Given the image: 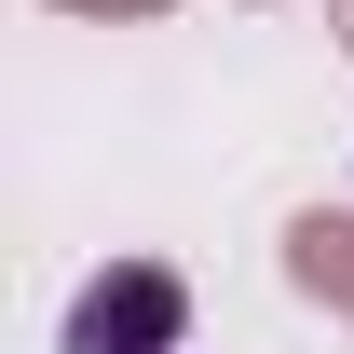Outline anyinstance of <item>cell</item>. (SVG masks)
I'll list each match as a JSON object with an SVG mask.
<instances>
[{
	"label": "cell",
	"mask_w": 354,
	"mask_h": 354,
	"mask_svg": "<svg viewBox=\"0 0 354 354\" xmlns=\"http://www.w3.org/2000/svg\"><path fill=\"white\" fill-rule=\"evenodd\" d=\"M177 313H191V286L164 259H123L68 300V354H177Z\"/></svg>",
	"instance_id": "1"
},
{
	"label": "cell",
	"mask_w": 354,
	"mask_h": 354,
	"mask_svg": "<svg viewBox=\"0 0 354 354\" xmlns=\"http://www.w3.org/2000/svg\"><path fill=\"white\" fill-rule=\"evenodd\" d=\"M123 14H150V0H123Z\"/></svg>",
	"instance_id": "4"
},
{
	"label": "cell",
	"mask_w": 354,
	"mask_h": 354,
	"mask_svg": "<svg viewBox=\"0 0 354 354\" xmlns=\"http://www.w3.org/2000/svg\"><path fill=\"white\" fill-rule=\"evenodd\" d=\"M327 28H341V55H354V0H327Z\"/></svg>",
	"instance_id": "3"
},
{
	"label": "cell",
	"mask_w": 354,
	"mask_h": 354,
	"mask_svg": "<svg viewBox=\"0 0 354 354\" xmlns=\"http://www.w3.org/2000/svg\"><path fill=\"white\" fill-rule=\"evenodd\" d=\"M286 245H300V286H341L354 300V218H300Z\"/></svg>",
	"instance_id": "2"
}]
</instances>
